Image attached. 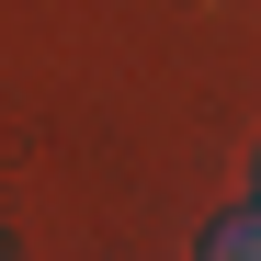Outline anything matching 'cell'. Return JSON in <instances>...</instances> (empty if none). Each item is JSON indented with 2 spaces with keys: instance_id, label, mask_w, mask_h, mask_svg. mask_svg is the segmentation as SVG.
Segmentation results:
<instances>
[{
  "instance_id": "cell-1",
  "label": "cell",
  "mask_w": 261,
  "mask_h": 261,
  "mask_svg": "<svg viewBox=\"0 0 261 261\" xmlns=\"http://www.w3.org/2000/svg\"><path fill=\"white\" fill-rule=\"evenodd\" d=\"M204 261H261V204H250V216H227V227L204 239Z\"/></svg>"
}]
</instances>
